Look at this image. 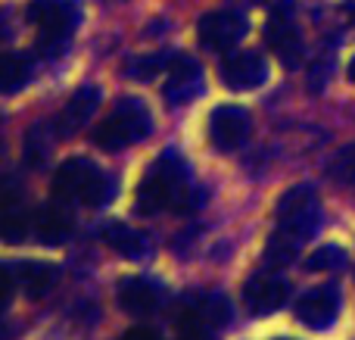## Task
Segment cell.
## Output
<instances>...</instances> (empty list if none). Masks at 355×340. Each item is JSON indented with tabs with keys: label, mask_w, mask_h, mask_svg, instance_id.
Instances as JSON below:
<instances>
[{
	"label": "cell",
	"mask_w": 355,
	"mask_h": 340,
	"mask_svg": "<svg viewBox=\"0 0 355 340\" xmlns=\"http://www.w3.org/2000/svg\"><path fill=\"white\" fill-rule=\"evenodd\" d=\"M327 172H331V178L343 181V185H355V144L346 147V150H340V153L334 156V162H331Z\"/></svg>",
	"instance_id": "44dd1931"
},
{
	"label": "cell",
	"mask_w": 355,
	"mask_h": 340,
	"mask_svg": "<svg viewBox=\"0 0 355 340\" xmlns=\"http://www.w3.org/2000/svg\"><path fill=\"white\" fill-rule=\"evenodd\" d=\"M119 340H166V337L153 328H128Z\"/></svg>",
	"instance_id": "d4e9b609"
},
{
	"label": "cell",
	"mask_w": 355,
	"mask_h": 340,
	"mask_svg": "<svg viewBox=\"0 0 355 340\" xmlns=\"http://www.w3.org/2000/svg\"><path fill=\"white\" fill-rule=\"evenodd\" d=\"M349 78L355 81V56H352V60H349Z\"/></svg>",
	"instance_id": "484cf974"
},
{
	"label": "cell",
	"mask_w": 355,
	"mask_h": 340,
	"mask_svg": "<svg viewBox=\"0 0 355 340\" xmlns=\"http://www.w3.org/2000/svg\"><path fill=\"white\" fill-rule=\"evenodd\" d=\"M97 110H100V87H94V85L78 87V91L66 100L60 119H56V131H60V137H69V135H75V131H81L94 119Z\"/></svg>",
	"instance_id": "8fae6325"
},
{
	"label": "cell",
	"mask_w": 355,
	"mask_h": 340,
	"mask_svg": "<svg viewBox=\"0 0 355 340\" xmlns=\"http://www.w3.org/2000/svg\"><path fill=\"white\" fill-rule=\"evenodd\" d=\"M277 231L268 241V262L287 266L296 256V250L312 237L315 225H318V197L315 187L309 185H296L277 200Z\"/></svg>",
	"instance_id": "6da1fadb"
},
{
	"label": "cell",
	"mask_w": 355,
	"mask_h": 340,
	"mask_svg": "<svg viewBox=\"0 0 355 340\" xmlns=\"http://www.w3.org/2000/svg\"><path fill=\"white\" fill-rule=\"evenodd\" d=\"M162 66H166L162 56H141V60H135L128 66V75H135V78H153Z\"/></svg>",
	"instance_id": "603a6c76"
},
{
	"label": "cell",
	"mask_w": 355,
	"mask_h": 340,
	"mask_svg": "<svg viewBox=\"0 0 355 340\" xmlns=\"http://www.w3.org/2000/svg\"><path fill=\"white\" fill-rule=\"evenodd\" d=\"M337 312H340V294L334 284L315 287L296 303V318L302 325H309V328H327L337 318Z\"/></svg>",
	"instance_id": "7c38bea8"
},
{
	"label": "cell",
	"mask_w": 355,
	"mask_h": 340,
	"mask_svg": "<svg viewBox=\"0 0 355 340\" xmlns=\"http://www.w3.org/2000/svg\"><path fill=\"white\" fill-rule=\"evenodd\" d=\"M47 156H50V141L41 135V125H35V128L28 131V137H25V160H28L31 166H41Z\"/></svg>",
	"instance_id": "7402d4cb"
},
{
	"label": "cell",
	"mask_w": 355,
	"mask_h": 340,
	"mask_svg": "<svg viewBox=\"0 0 355 340\" xmlns=\"http://www.w3.org/2000/svg\"><path fill=\"white\" fill-rule=\"evenodd\" d=\"M103 241L110 244V247L116 250V253L128 256V260H144V256H150V244H147V237H144L141 231L128 228V225H119V222L106 225Z\"/></svg>",
	"instance_id": "e0dca14e"
},
{
	"label": "cell",
	"mask_w": 355,
	"mask_h": 340,
	"mask_svg": "<svg viewBox=\"0 0 355 340\" xmlns=\"http://www.w3.org/2000/svg\"><path fill=\"white\" fill-rule=\"evenodd\" d=\"M6 272L12 275L16 284H22V291L28 297H44L56 284V269L50 262L28 260V262H19V266H6Z\"/></svg>",
	"instance_id": "2e32d148"
},
{
	"label": "cell",
	"mask_w": 355,
	"mask_h": 340,
	"mask_svg": "<svg viewBox=\"0 0 355 340\" xmlns=\"http://www.w3.org/2000/svg\"><path fill=\"white\" fill-rule=\"evenodd\" d=\"M190 197V178H187V166L175 150H166L153 166L147 169L141 187H137V212L150 216V212H162V210H175L184 206Z\"/></svg>",
	"instance_id": "7a4b0ae2"
},
{
	"label": "cell",
	"mask_w": 355,
	"mask_h": 340,
	"mask_svg": "<svg viewBox=\"0 0 355 340\" xmlns=\"http://www.w3.org/2000/svg\"><path fill=\"white\" fill-rule=\"evenodd\" d=\"M250 112L243 106H218L209 116V141L218 150H237L250 137Z\"/></svg>",
	"instance_id": "52a82bcc"
},
{
	"label": "cell",
	"mask_w": 355,
	"mask_h": 340,
	"mask_svg": "<svg viewBox=\"0 0 355 340\" xmlns=\"http://www.w3.org/2000/svg\"><path fill=\"white\" fill-rule=\"evenodd\" d=\"M153 128V119H150V110L144 100L137 97H122L116 103V110L103 119V122L94 128L91 141L97 144L100 150H122L131 147V144H141L144 137Z\"/></svg>",
	"instance_id": "277c9868"
},
{
	"label": "cell",
	"mask_w": 355,
	"mask_h": 340,
	"mask_svg": "<svg viewBox=\"0 0 355 340\" xmlns=\"http://www.w3.org/2000/svg\"><path fill=\"white\" fill-rule=\"evenodd\" d=\"M31 78V62L22 53H6L3 56V94H16Z\"/></svg>",
	"instance_id": "d6986e66"
},
{
	"label": "cell",
	"mask_w": 355,
	"mask_h": 340,
	"mask_svg": "<svg viewBox=\"0 0 355 340\" xmlns=\"http://www.w3.org/2000/svg\"><path fill=\"white\" fill-rule=\"evenodd\" d=\"M28 22L37 28V53L56 56L62 53L78 22V6L69 0H31Z\"/></svg>",
	"instance_id": "5b68a950"
},
{
	"label": "cell",
	"mask_w": 355,
	"mask_h": 340,
	"mask_svg": "<svg viewBox=\"0 0 355 340\" xmlns=\"http://www.w3.org/2000/svg\"><path fill=\"white\" fill-rule=\"evenodd\" d=\"M346 266V253L340 247H318L306 260L309 272H340Z\"/></svg>",
	"instance_id": "ffe728a7"
},
{
	"label": "cell",
	"mask_w": 355,
	"mask_h": 340,
	"mask_svg": "<svg viewBox=\"0 0 355 340\" xmlns=\"http://www.w3.org/2000/svg\"><path fill=\"white\" fill-rule=\"evenodd\" d=\"M178 340H215L212 328H202V325H178Z\"/></svg>",
	"instance_id": "cb8c5ba5"
},
{
	"label": "cell",
	"mask_w": 355,
	"mask_h": 340,
	"mask_svg": "<svg viewBox=\"0 0 355 340\" xmlns=\"http://www.w3.org/2000/svg\"><path fill=\"white\" fill-rule=\"evenodd\" d=\"M28 231H31V222L25 219V210L12 200V194H10L6 203H3V237H6V244H22L25 237H28Z\"/></svg>",
	"instance_id": "ac0fdd59"
},
{
	"label": "cell",
	"mask_w": 355,
	"mask_h": 340,
	"mask_svg": "<svg viewBox=\"0 0 355 340\" xmlns=\"http://www.w3.org/2000/svg\"><path fill=\"white\" fill-rule=\"evenodd\" d=\"M246 16L237 10H212L196 22V41L206 50H215V53H225V50L237 47L240 37L246 35Z\"/></svg>",
	"instance_id": "8992f818"
},
{
	"label": "cell",
	"mask_w": 355,
	"mask_h": 340,
	"mask_svg": "<svg viewBox=\"0 0 355 340\" xmlns=\"http://www.w3.org/2000/svg\"><path fill=\"white\" fill-rule=\"evenodd\" d=\"M243 300H246V306H250V312L268 316V312L281 309L284 300H287V281H284L281 275H271V272L252 275L243 287Z\"/></svg>",
	"instance_id": "30bf717a"
},
{
	"label": "cell",
	"mask_w": 355,
	"mask_h": 340,
	"mask_svg": "<svg viewBox=\"0 0 355 340\" xmlns=\"http://www.w3.org/2000/svg\"><path fill=\"white\" fill-rule=\"evenodd\" d=\"M119 306L131 316H153L162 306V287L147 278H122L119 281Z\"/></svg>",
	"instance_id": "4fadbf2b"
},
{
	"label": "cell",
	"mask_w": 355,
	"mask_h": 340,
	"mask_svg": "<svg viewBox=\"0 0 355 340\" xmlns=\"http://www.w3.org/2000/svg\"><path fill=\"white\" fill-rule=\"evenodd\" d=\"M218 75L231 91H252V87H259L268 78V66H265V60L256 50H243V53L227 56L218 66Z\"/></svg>",
	"instance_id": "ba28073f"
},
{
	"label": "cell",
	"mask_w": 355,
	"mask_h": 340,
	"mask_svg": "<svg viewBox=\"0 0 355 340\" xmlns=\"http://www.w3.org/2000/svg\"><path fill=\"white\" fill-rule=\"evenodd\" d=\"M265 41H268V47H275V53L284 60V66H296L302 47H300V35H296L293 22H290V12L284 6H277L271 12L268 25H265Z\"/></svg>",
	"instance_id": "5bb4252c"
},
{
	"label": "cell",
	"mask_w": 355,
	"mask_h": 340,
	"mask_svg": "<svg viewBox=\"0 0 355 340\" xmlns=\"http://www.w3.org/2000/svg\"><path fill=\"white\" fill-rule=\"evenodd\" d=\"M202 91V69L196 60H190L187 53H178L168 60V85L162 87L168 103H190L196 94Z\"/></svg>",
	"instance_id": "9c48e42d"
},
{
	"label": "cell",
	"mask_w": 355,
	"mask_h": 340,
	"mask_svg": "<svg viewBox=\"0 0 355 340\" xmlns=\"http://www.w3.org/2000/svg\"><path fill=\"white\" fill-rule=\"evenodd\" d=\"M112 178L100 166L81 160H66L53 175V194L69 203H85V206H103L112 200Z\"/></svg>",
	"instance_id": "3957f363"
},
{
	"label": "cell",
	"mask_w": 355,
	"mask_h": 340,
	"mask_svg": "<svg viewBox=\"0 0 355 340\" xmlns=\"http://www.w3.org/2000/svg\"><path fill=\"white\" fill-rule=\"evenodd\" d=\"M69 228H72V216L60 203H47L41 210H35V216H31V235H37L41 244H53L56 247V244L66 241Z\"/></svg>",
	"instance_id": "9a60e30c"
}]
</instances>
